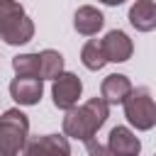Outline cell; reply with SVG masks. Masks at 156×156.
I'll use <instances>...</instances> for the list:
<instances>
[{"mask_svg":"<svg viewBox=\"0 0 156 156\" xmlns=\"http://www.w3.org/2000/svg\"><path fill=\"white\" fill-rule=\"evenodd\" d=\"M107 117H110L107 100L102 95L100 98H90L80 107H73V110L66 112V117H63V134L73 136V139H80V141H88V139H93L98 134V129L107 122Z\"/></svg>","mask_w":156,"mask_h":156,"instance_id":"6da1fadb","label":"cell"},{"mask_svg":"<svg viewBox=\"0 0 156 156\" xmlns=\"http://www.w3.org/2000/svg\"><path fill=\"white\" fill-rule=\"evenodd\" d=\"M34 37V22L17 0H0V39L10 46L27 44Z\"/></svg>","mask_w":156,"mask_h":156,"instance_id":"7a4b0ae2","label":"cell"},{"mask_svg":"<svg viewBox=\"0 0 156 156\" xmlns=\"http://www.w3.org/2000/svg\"><path fill=\"white\" fill-rule=\"evenodd\" d=\"M29 119L24 112L10 107L0 117V156H20L27 144Z\"/></svg>","mask_w":156,"mask_h":156,"instance_id":"3957f363","label":"cell"},{"mask_svg":"<svg viewBox=\"0 0 156 156\" xmlns=\"http://www.w3.org/2000/svg\"><path fill=\"white\" fill-rule=\"evenodd\" d=\"M124 105V117L132 127L139 132H146L156 124V102L151 100L146 88H136L129 93V98L122 102Z\"/></svg>","mask_w":156,"mask_h":156,"instance_id":"277c9868","label":"cell"},{"mask_svg":"<svg viewBox=\"0 0 156 156\" xmlns=\"http://www.w3.org/2000/svg\"><path fill=\"white\" fill-rule=\"evenodd\" d=\"M83 93V83L76 73H68L63 71L58 78H54V85H51V98H54V105L58 110H73L78 98Z\"/></svg>","mask_w":156,"mask_h":156,"instance_id":"5b68a950","label":"cell"},{"mask_svg":"<svg viewBox=\"0 0 156 156\" xmlns=\"http://www.w3.org/2000/svg\"><path fill=\"white\" fill-rule=\"evenodd\" d=\"M22 156H71V144L66 134H44L24 144Z\"/></svg>","mask_w":156,"mask_h":156,"instance_id":"8992f818","label":"cell"},{"mask_svg":"<svg viewBox=\"0 0 156 156\" xmlns=\"http://www.w3.org/2000/svg\"><path fill=\"white\" fill-rule=\"evenodd\" d=\"M44 78H29V76H17L10 83V95L20 105H37L44 93Z\"/></svg>","mask_w":156,"mask_h":156,"instance_id":"52a82bcc","label":"cell"},{"mask_svg":"<svg viewBox=\"0 0 156 156\" xmlns=\"http://www.w3.org/2000/svg\"><path fill=\"white\" fill-rule=\"evenodd\" d=\"M100 41H102V49H105L107 61H112V63H124V61L132 58L134 44H132V39H129L124 32L112 29V32H107L105 39H100Z\"/></svg>","mask_w":156,"mask_h":156,"instance_id":"ba28073f","label":"cell"},{"mask_svg":"<svg viewBox=\"0 0 156 156\" xmlns=\"http://www.w3.org/2000/svg\"><path fill=\"white\" fill-rule=\"evenodd\" d=\"M107 149L115 156H139L141 141L129 127H112L110 139H107Z\"/></svg>","mask_w":156,"mask_h":156,"instance_id":"9c48e42d","label":"cell"},{"mask_svg":"<svg viewBox=\"0 0 156 156\" xmlns=\"http://www.w3.org/2000/svg\"><path fill=\"white\" fill-rule=\"evenodd\" d=\"M132 90H134V88H132V80H129L127 76H122V73L107 76V78L102 80V85H100V95L107 100V105H122V102L129 98Z\"/></svg>","mask_w":156,"mask_h":156,"instance_id":"30bf717a","label":"cell"},{"mask_svg":"<svg viewBox=\"0 0 156 156\" xmlns=\"http://www.w3.org/2000/svg\"><path fill=\"white\" fill-rule=\"evenodd\" d=\"M102 24H105V17H102V12H100L98 7H93V5H83V7H78L76 15H73V27H76V32L83 34V37L98 34V32L102 29Z\"/></svg>","mask_w":156,"mask_h":156,"instance_id":"8fae6325","label":"cell"},{"mask_svg":"<svg viewBox=\"0 0 156 156\" xmlns=\"http://www.w3.org/2000/svg\"><path fill=\"white\" fill-rule=\"evenodd\" d=\"M129 22L139 32L156 29V2L154 0H136L129 7Z\"/></svg>","mask_w":156,"mask_h":156,"instance_id":"7c38bea8","label":"cell"},{"mask_svg":"<svg viewBox=\"0 0 156 156\" xmlns=\"http://www.w3.org/2000/svg\"><path fill=\"white\" fill-rule=\"evenodd\" d=\"M80 61H83V66H85L88 71H100V68L107 63L102 41H98V39L85 41V46H83V51H80Z\"/></svg>","mask_w":156,"mask_h":156,"instance_id":"4fadbf2b","label":"cell"},{"mask_svg":"<svg viewBox=\"0 0 156 156\" xmlns=\"http://www.w3.org/2000/svg\"><path fill=\"white\" fill-rule=\"evenodd\" d=\"M39 63H41V78H58L63 73V56L54 49H44L39 54Z\"/></svg>","mask_w":156,"mask_h":156,"instance_id":"5bb4252c","label":"cell"},{"mask_svg":"<svg viewBox=\"0 0 156 156\" xmlns=\"http://www.w3.org/2000/svg\"><path fill=\"white\" fill-rule=\"evenodd\" d=\"M12 68L17 76H29V78H41V63L39 54H20L12 58Z\"/></svg>","mask_w":156,"mask_h":156,"instance_id":"9a60e30c","label":"cell"},{"mask_svg":"<svg viewBox=\"0 0 156 156\" xmlns=\"http://www.w3.org/2000/svg\"><path fill=\"white\" fill-rule=\"evenodd\" d=\"M85 151H88V156H115L107 146H102V144L95 141V139H88V141H85Z\"/></svg>","mask_w":156,"mask_h":156,"instance_id":"2e32d148","label":"cell"},{"mask_svg":"<svg viewBox=\"0 0 156 156\" xmlns=\"http://www.w3.org/2000/svg\"><path fill=\"white\" fill-rule=\"evenodd\" d=\"M100 2H105V5H112V7H115V5H122L124 0H100Z\"/></svg>","mask_w":156,"mask_h":156,"instance_id":"e0dca14e","label":"cell"}]
</instances>
